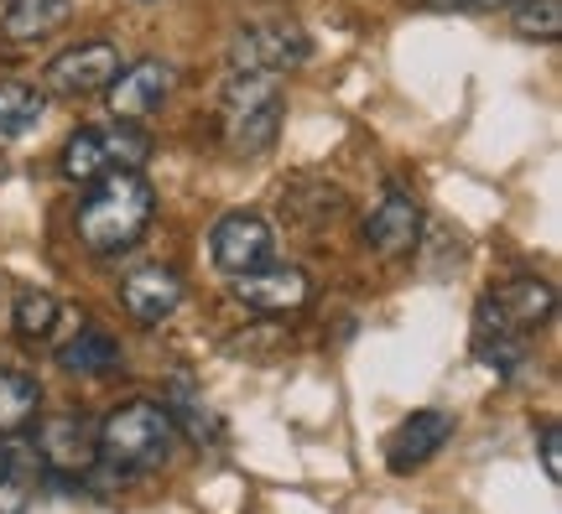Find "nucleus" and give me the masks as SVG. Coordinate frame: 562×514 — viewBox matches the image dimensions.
I'll return each mask as SVG.
<instances>
[{
  "label": "nucleus",
  "instance_id": "1a4fd4ad",
  "mask_svg": "<svg viewBox=\"0 0 562 514\" xmlns=\"http://www.w3.org/2000/svg\"><path fill=\"white\" fill-rule=\"evenodd\" d=\"M235 301H245L250 312H297V307H307V297H313V281L302 276L297 265H256V271H245V276H235Z\"/></svg>",
  "mask_w": 562,
  "mask_h": 514
},
{
  "label": "nucleus",
  "instance_id": "423d86ee",
  "mask_svg": "<svg viewBox=\"0 0 562 514\" xmlns=\"http://www.w3.org/2000/svg\"><path fill=\"white\" fill-rule=\"evenodd\" d=\"M313 58V42L297 26H240L229 42V68L235 73H286L297 62Z\"/></svg>",
  "mask_w": 562,
  "mask_h": 514
},
{
  "label": "nucleus",
  "instance_id": "dca6fc26",
  "mask_svg": "<svg viewBox=\"0 0 562 514\" xmlns=\"http://www.w3.org/2000/svg\"><path fill=\"white\" fill-rule=\"evenodd\" d=\"M68 16H74V0H11L0 32L11 42H42V37H53Z\"/></svg>",
  "mask_w": 562,
  "mask_h": 514
},
{
  "label": "nucleus",
  "instance_id": "ddd939ff",
  "mask_svg": "<svg viewBox=\"0 0 562 514\" xmlns=\"http://www.w3.org/2000/svg\"><path fill=\"white\" fill-rule=\"evenodd\" d=\"M121 307L136 322H161V317H172L182 307V281L178 271H167V265H140L131 276L121 281Z\"/></svg>",
  "mask_w": 562,
  "mask_h": 514
},
{
  "label": "nucleus",
  "instance_id": "9b49d317",
  "mask_svg": "<svg viewBox=\"0 0 562 514\" xmlns=\"http://www.w3.org/2000/svg\"><path fill=\"white\" fill-rule=\"evenodd\" d=\"M453 442V415L448 411H412L385 442V468L391 473H417Z\"/></svg>",
  "mask_w": 562,
  "mask_h": 514
},
{
  "label": "nucleus",
  "instance_id": "5701e85b",
  "mask_svg": "<svg viewBox=\"0 0 562 514\" xmlns=\"http://www.w3.org/2000/svg\"><path fill=\"white\" fill-rule=\"evenodd\" d=\"M432 11H463V16H484V11H510L516 0H427Z\"/></svg>",
  "mask_w": 562,
  "mask_h": 514
},
{
  "label": "nucleus",
  "instance_id": "2eb2a0df",
  "mask_svg": "<svg viewBox=\"0 0 562 514\" xmlns=\"http://www.w3.org/2000/svg\"><path fill=\"white\" fill-rule=\"evenodd\" d=\"M37 447L32 442H0V514H26L37 499Z\"/></svg>",
  "mask_w": 562,
  "mask_h": 514
},
{
  "label": "nucleus",
  "instance_id": "20e7f679",
  "mask_svg": "<svg viewBox=\"0 0 562 514\" xmlns=\"http://www.w3.org/2000/svg\"><path fill=\"white\" fill-rule=\"evenodd\" d=\"M151 157V136L136 130V125H94V130H79V136L63 146V178L74 182H94L104 172H140V161Z\"/></svg>",
  "mask_w": 562,
  "mask_h": 514
},
{
  "label": "nucleus",
  "instance_id": "4be33fe9",
  "mask_svg": "<svg viewBox=\"0 0 562 514\" xmlns=\"http://www.w3.org/2000/svg\"><path fill=\"white\" fill-rule=\"evenodd\" d=\"M474 354H480L501 379H516V375H521V364H526V338H521V333L474 338Z\"/></svg>",
  "mask_w": 562,
  "mask_h": 514
},
{
  "label": "nucleus",
  "instance_id": "f03ea898",
  "mask_svg": "<svg viewBox=\"0 0 562 514\" xmlns=\"http://www.w3.org/2000/svg\"><path fill=\"white\" fill-rule=\"evenodd\" d=\"M172 447H178V415L161 400H125L100 426V462L121 473H151L172 457Z\"/></svg>",
  "mask_w": 562,
  "mask_h": 514
},
{
  "label": "nucleus",
  "instance_id": "6e6552de",
  "mask_svg": "<svg viewBox=\"0 0 562 514\" xmlns=\"http://www.w3.org/2000/svg\"><path fill=\"white\" fill-rule=\"evenodd\" d=\"M209 250H214V265L224 276H245V271L271 260L277 235H271V224L261 214H224L214 224V235H209Z\"/></svg>",
  "mask_w": 562,
  "mask_h": 514
},
{
  "label": "nucleus",
  "instance_id": "9d476101",
  "mask_svg": "<svg viewBox=\"0 0 562 514\" xmlns=\"http://www.w3.org/2000/svg\"><path fill=\"white\" fill-rule=\"evenodd\" d=\"M417 235H422V208H417V198L406 193L402 182H391L381 193V203L370 208V218H364V244L375 250V255H406L412 244H417Z\"/></svg>",
  "mask_w": 562,
  "mask_h": 514
},
{
  "label": "nucleus",
  "instance_id": "f257e3e1",
  "mask_svg": "<svg viewBox=\"0 0 562 514\" xmlns=\"http://www.w3.org/2000/svg\"><path fill=\"white\" fill-rule=\"evenodd\" d=\"M151 214H157V193L140 172H104L79 203V239L94 255H121L146 235Z\"/></svg>",
  "mask_w": 562,
  "mask_h": 514
},
{
  "label": "nucleus",
  "instance_id": "39448f33",
  "mask_svg": "<svg viewBox=\"0 0 562 514\" xmlns=\"http://www.w3.org/2000/svg\"><path fill=\"white\" fill-rule=\"evenodd\" d=\"M32 447H37V462L58 483H74V478H83L100 462V432L83 415H47Z\"/></svg>",
  "mask_w": 562,
  "mask_h": 514
},
{
  "label": "nucleus",
  "instance_id": "aec40b11",
  "mask_svg": "<svg viewBox=\"0 0 562 514\" xmlns=\"http://www.w3.org/2000/svg\"><path fill=\"white\" fill-rule=\"evenodd\" d=\"M11 322H16L21 338H47L58 328V301L47 297V292H37V286H26V292H16Z\"/></svg>",
  "mask_w": 562,
  "mask_h": 514
},
{
  "label": "nucleus",
  "instance_id": "0eeeda50",
  "mask_svg": "<svg viewBox=\"0 0 562 514\" xmlns=\"http://www.w3.org/2000/svg\"><path fill=\"white\" fill-rule=\"evenodd\" d=\"M121 73V47L115 42H79L47 62V89L63 100H83V94H100L110 89V79Z\"/></svg>",
  "mask_w": 562,
  "mask_h": 514
},
{
  "label": "nucleus",
  "instance_id": "7ed1b4c3",
  "mask_svg": "<svg viewBox=\"0 0 562 514\" xmlns=\"http://www.w3.org/2000/svg\"><path fill=\"white\" fill-rule=\"evenodd\" d=\"M286 94L271 73H229L220 94V130L235 157H266L281 136Z\"/></svg>",
  "mask_w": 562,
  "mask_h": 514
},
{
  "label": "nucleus",
  "instance_id": "a211bd4d",
  "mask_svg": "<svg viewBox=\"0 0 562 514\" xmlns=\"http://www.w3.org/2000/svg\"><path fill=\"white\" fill-rule=\"evenodd\" d=\"M58 364L68 375L100 379V375H110V369H121V349H115V338H104V333H79L74 343H63Z\"/></svg>",
  "mask_w": 562,
  "mask_h": 514
},
{
  "label": "nucleus",
  "instance_id": "6ab92c4d",
  "mask_svg": "<svg viewBox=\"0 0 562 514\" xmlns=\"http://www.w3.org/2000/svg\"><path fill=\"white\" fill-rule=\"evenodd\" d=\"M42 110H47V100L37 89H26L16 79H0V140H21L42 119Z\"/></svg>",
  "mask_w": 562,
  "mask_h": 514
},
{
  "label": "nucleus",
  "instance_id": "f3484780",
  "mask_svg": "<svg viewBox=\"0 0 562 514\" xmlns=\"http://www.w3.org/2000/svg\"><path fill=\"white\" fill-rule=\"evenodd\" d=\"M42 411V385L32 375H16V369H5L0 375V436H16L26 432Z\"/></svg>",
  "mask_w": 562,
  "mask_h": 514
},
{
  "label": "nucleus",
  "instance_id": "4468645a",
  "mask_svg": "<svg viewBox=\"0 0 562 514\" xmlns=\"http://www.w3.org/2000/svg\"><path fill=\"white\" fill-rule=\"evenodd\" d=\"M490 307H495V317H501L510 333H537V328H547L552 322V312H558V297H552V286L537 276H516L505 281L501 292L490 297Z\"/></svg>",
  "mask_w": 562,
  "mask_h": 514
},
{
  "label": "nucleus",
  "instance_id": "b1692460",
  "mask_svg": "<svg viewBox=\"0 0 562 514\" xmlns=\"http://www.w3.org/2000/svg\"><path fill=\"white\" fill-rule=\"evenodd\" d=\"M558 442H562V436H558V421H547V426H542V468H547V478H552V483H558V478H562Z\"/></svg>",
  "mask_w": 562,
  "mask_h": 514
},
{
  "label": "nucleus",
  "instance_id": "412c9836",
  "mask_svg": "<svg viewBox=\"0 0 562 514\" xmlns=\"http://www.w3.org/2000/svg\"><path fill=\"white\" fill-rule=\"evenodd\" d=\"M510 21H516V32L531 42H558L562 0H516V5H510Z\"/></svg>",
  "mask_w": 562,
  "mask_h": 514
},
{
  "label": "nucleus",
  "instance_id": "f8f14e48",
  "mask_svg": "<svg viewBox=\"0 0 562 514\" xmlns=\"http://www.w3.org/2000/svg\"><path fill=\"white\" fill-rule=\"evenodd\" d=\"M167 94H172V68L161 58H140L110 79V115L125 119V125H136V119H146L151 110H161Z\"/></svg>",
  "mask_w": 562,
  "mask_h": 514
}]
</instances>
